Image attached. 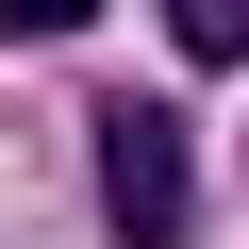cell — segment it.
Masks as SVG:
<instances>
[{"label": "cell", "mask_w": 249, "mask_h": 249, "mask_svg": "<svg viewBox=\"0 0 249 249\" xmlns=\"http://www.w3.org/2000/svg\"><path fill=\"white\" fill-rule=\"evenodd\" d=\"M166 34H183V67H249V0H166Z\"/></svg>", "instance_id": "7a4b0ae2"}, {"label": "cell", "mask_w": 249, "mask_h": 249, "mask_svg": "<svg viewBox=\"0 0 249 249\" xmlns=\"http://www.w3.org/2000/svg\"><path fill=\"white\" fill-rule=\"evenodd\" d=\"M100 0H0V34H83Z\"/></svg>", "instance_id": "3957f363"}, {"label": "cell", "mask_w": 249, "mask_h": 249, "mask_svg": "<svg viewBox=\"0 0 249 249\" xmlns=\"http://www.w3.org/2000/svg\"><path fill=\"white\" fill-rule=\"evenodd\" d=\"M83 133H100V216H116V249H183V232H199V150H183L166 100H100Z\"/></svg>", "instance_id": "6da1fadb"}]
</instances>
